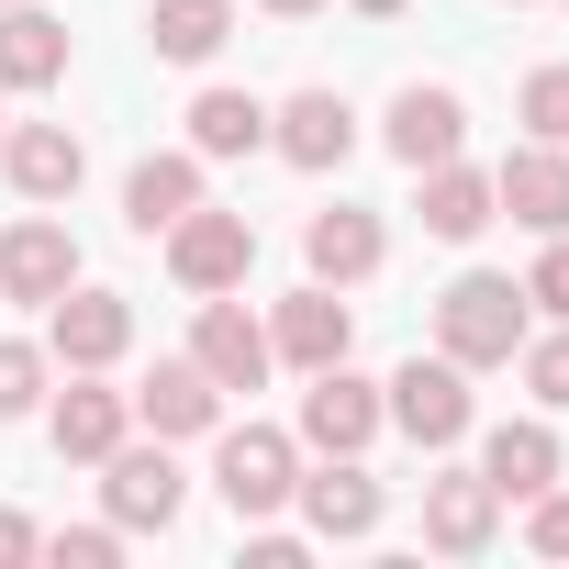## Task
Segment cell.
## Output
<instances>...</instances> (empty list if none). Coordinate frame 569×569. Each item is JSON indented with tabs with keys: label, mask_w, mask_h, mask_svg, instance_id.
Segmentation results:
<instances>
[{
	"label": "cell",
	"mask_w": 569,
	"mask_h": 569,
	"mask_svg": "<svg viewBox=\"0 0 569 569\" xmlns=\"http://www.w3.org/2000/svg\"><path fill=\"white\" fill-rule=\"evenodd\" d=\"M212 436H223L212 447V491H223L234 525H268L302 491V436H279V425H212Z\"/></svg>",
	"instance_id": "2"
},
{
	"label": "cell",
	"mask_w": 569,
	"mask_h": 569,
	"mask_svg": "<svg viewBox=\"0 0 569 569\" xmlns=\"http://www.w3.org/2000/svg\"><path fill=\"white\" fill-rule=\"evenodd\" d=\"M525 547H536V558H569V491H558V480L536 491V513H525Z\"/></svg>",
	"instance_id": "31"
},
{
	"label": "cell",
	"mask_w": 569,
	"mask_h": 569,
	"mask_svg": "<svg viewBox=\"0 0 569 569\" xmlns=\"http://www.w3.org/2000/svg\"><path fill=\"white\" fill-rule=\"evenodd\" d=\"M380 425H391V413H380V380H358V369L336 358V369H313V391H302V425H291V436H302V458H369V447H380Z\"/></svg>",
	"instance_id": "5"
},
{
	"label": "cell",
	"mask_w": 569,
	"mask_h": 569,
	"mask_svg": "<svg viewBox=\"0 0 569 569\" xmlns=\"http://www.w3.org/2000/svg\"><path fill=\"white\" fill-rule=\"evenodd\" d=\"M380 413H391L413 447H458V436L480 425V402H469V369H458V358H402V369L380 380Z\"/></svg>",
	"instance_id": "4"
},
{
	"label": "cell",
	"mask_w": 569,
	"mask_h": 569,
	"mask_svg": "<svg viewBox=\"0 0 569 569\" xmlns=\"http://www.w3.org/2000/svg\"><path fill=\"white\" fill-rule=\"evenodd\" d=\"M46 436H57V458L101 469V458L134 436V391H112V369H68V391L46 402Z\"/></svg>",
	"instance_id": "9"
},
{
	"label": "cell",
	"mask_w": 569,
	"mask_h": 569,
	"mask_svg": "<svg viewBox=\"0 0 569 569\" xmlns=\"http://www.w3.org/2000/svg\"><path fill=\"white\" fill-rule=\"evenodd\" d=\"M525 336H536L525 279H502V268H458L447 291H436V358H458L469 380H480V369H513Z\"/></svg>",
	"instance_id": "1"
},
{
	"label": "cell",
	"mask_w": 569,
	"mask_h": 569,
	"mask_svg": "<svg viewBox=\"0 0 569 569\" xmlns=\"http://www.w3.org/2000/svg\"><path fill=\"white\" fill-rule=\"evenodd\" d=\"M134 425L168 436V447H179V436H212V425H223V391L201 380V358H157V380L134 391Z\"/></svg>",
	"instance_id": "20"
},
{
	"label": "cell",
	"mask_w": 569,
	"mask_h": 569,
	"mask_svg": "<svg viewBox=\"0 0 569 569\" xmlns=\"http://www.w3.org/2000/svg\"><path fill=\"white\" fill-rule=\"evenodd\" d=\"M513 369H525V391H536L547 413H569V325H558V336H525Z\"/></svg>",
	"instance_id": "27"
},
{
	"label": "cell",
	"mask_w": 569,
	"mask_h": 569,
	"mask_svg": "<svg viewBox=\"0 0 569 569\" xmlns=\"http://www.w3.org/2000/svg\"><path fill=\"white\" fill-rule=\"evenodd\" d=\"M257 12H279V23H302V12H325V0H257Z\"/></svg>",
	"instance_id": "34"
},
{
	"label": "cell",
	"mask_w": 569,
	"mask_h": 569,
	"mask_svg": "<svg viewBox=\"0 0 569 569\" xmlns=\"http://www.w3.org/2000/svg\"><path fill=\"white\" fill-rule=\"evenodd\" d=\"M46 558L57 569H112L123 558V525H68V536H46Z\"/></svg>",
	"instance_id": "30"
},
{
	"label": "cell",
	"mask_w": 569,
	"mask_h": 569,
	"mask_svg": "<svg viewBox=\"0 0 569 569\" xmlns=\"http://www.w3.org/2000/svg\"><path fill=\"white\" fill-rule=\"evenodd\" d=\"M157 246H168V279H179L190 302L201 291H246V268H257V223L246 212H212V201H190Z\"/></svg>",
	"instance_id": "3"
},
{
	"label": "cell",
	"mask_w": 569,
	"mask_h": 569,
	"mask_svg": "<svg viewBox=\"0 0 569 569\" xmlns=\"http://www.w3.org/2000/svg\"><path fill=\"white\" fill-rule=\"evenodd\" d=\"M190 201H201V146H190V157H134V179H123V223H134L146 246H157Z\"/></svg>",
	"instance_id": "23"
},
{
	"label": "cell",
	"mask_w": 569,
	"mask_h": 569,
	"mask_svg": "<svg viewBox=\"0 0 569 569\" xmlns=\"http://www.w3.org/2000/svg\"><path fill=\"white\" fill-rule=\"evenodd\" d=\"M246 558H257V569H302V536H279V525H268V536H246Z\"/></svg>",
	"instance_id": "33"
},
{
	"label": "cell",
	"mask_w": 569,
	"mask_h": 569,
	"mask_svg": "<svg viewBox=\"0 0 569 569\" xmlns=\"http://www.w3.org/2000/svg\"><path fill=\"white\" fill-rule=\"evenodd\" d=\"M123 347H134V302L123 291H57L46 302V358L57 369H123Z\"/></svg>",
	"instance_id": "7"
},
{
	"label": "cell",
	"mask_w": 569,
	"mask_h": 569,
	"mask_svg": "<svg viewBox=\"0 0 569 569\" xmlns=\"http://www.w3.org/2000/svg\"><path fill=\"white\" fill-rule=\"evenodd\" d=\"M347 12H369V23H391V12H413V0H347Z\"/></svg>",
	"instance_id": "35"
},
{
	"label": "cell",
	"mask_w": 569,
	"mask_h": 569,
	"mask_svg": "<svg viewBox=\"0 0 569 569\" xmlns=\"http://www.w3.org/2000/svg\"><path fill=\"white\" fill-rule=\"evenodd\" d=\"M190 146L201 157H257L268 146V101L257 90H201L190 101Z\"/></svg>",
	"instance_id": "25"
},
{
	"label": "cell",
	"mask_w": 569,
	"mask_h": 569,
	"mask_svg": "<svg viewBox=\"0 0 569 569\" xmlns=\"http://www.w3.org/2000/svg\"><path fill=\"white\" fill-rule=\"evenodd\" d=\"M0 123H12V90H0Z\"/></svg>",
	"instance_id": "36"
},
{
	"label": "cell",
	"mask_w": 569,
	"mask_h": 569,
	"mask_svg": "<svg viewBox=\"0 0 569 569\" xmlns=\"http://www.w3.org/2000/svg\"><path fill=\"white\" fill-rule=\"evenodd\" d=\"M0 179H12L23 201H68L90 179V146L68 123H0Z\"/></svg>",
	"instance_id": "18"
},
{
	"label": "cell",
	"mask_w": 569,
	"mask_h": 569,
	"mask_svg": "<svg viewBox=\"0 0 569 569\" xmlns=\"http://www.w3.org/2000/svg\"><path fill=\"white\" fill-rule=\"evenodd\" d=\"M23 558H46V525H34V513H12V502H0V569H23Z\"/></svg>",
	"instance_id": "32"
},
{
	"label": "cell",
	"mask_w": 569,
	"mask_h": 569,
	"mask_svg": "<svg viewBox=\"0 0 569 569\" xmlns=\"http://www.w3.org/2000/svg\"><path fill=\"white\" fill-rule=\"evenodd\" d=\"M380 146H391L402 168H447V157L469 146V101H458L447 79H413V90H391V123H380Z\"/></svg>",
	"instance_id": "13"
},
{
	"label": "cell",
	"mask_w": 569,
	"mask_h": 569,
	"mask_svg": "<svg viewBox=\"0 0 569 569\" xmlns=\"http://www.w3.org/2000/svg\"><path fill=\"white\" fill-rule=\"evenodd\" d=\"M101 502H112V525H123V536H168V525H179V502H190V480H179L168 436H157V447H134V436H123V447L101 458Z\"/></svg>",
	"instance_id": "6"
},
{
	"label": "cell",
	"mask_w": 569,
	"mask_h": 569,
	"mask_svg": "<svg viewBox=\"0 0 569 569\" xmlns=\"http://www.w3.org/2000/svg\"><path fill=\"white\" fill-rule=\"evenodd\" d=\"M57 79H68V23L12 0L0 12V90H57Z\"/></svg>",
	"instance_id": "22"
},
{
	"label": "cell",
	"mask_w": 569,
	"mask_h": 569,
	"mask_svg": "<svg viewBox=\"0 0 569 569\" xmlns=\"http://www.w3.org/2000/svg\"><path fill=\"white\" fill-rule=\"evenodd\" d=\"M57 291H79V234L57 223V212H23L12 234H0V302H57Z\"/></svg>",
	"instance_id": "12"
},
{
	"label": "cell",
	"mask_w": 569,
	"mask_h": 569,
	"mask_svg": "<svg viewBox=\"0 0 569 569\" xmlns=\"http://www.w3.org/2000/svg\"><path fill=\"white\" fill-rule=\"evenodd\" d=\"M268 157H291L302 179L347 168V157H358V112H347V90H291V101L268 112Z\"/></svg>",
	"instance_id": "11"
},
{
	"label": "cell",
	"mask_w": 569,
	"mask_h": 569,
	"mask_svg": "<svg viewBox=\"0 0 569 569\" xmlns=\"http://www.w3.org/2000/svg\"><path fill=\"white\" fill-rule=\"evenodd\" d=\"M380 257H391V234H380L369 201H336V212L302 223V268L325 279V291H358V279H380Z\"/></svg>",
	"instance_id": "16"
},
{
	"label": "cell",
	"mask_w": 569,
	"mask_h": 569,
	"mask_svg": "<svg viewBox=\"0 0 569 569\" xmlns=\"http://www.w3.org/2000/svg\"><path fill=\"white\" fill-rule=\"evenodd\" d=\"M513 12H525V0H513Z\"/></svg>",
	"instance_id": "38"
},
{
	"label": "cell",
	"mask_w": 569,
	"mask_h": 569,
	"mask_svg": "<svg viewBox=\"0 0 569 569\" xmlns=\"http://www.w3.org/2000/svg\"><path fill=\"white\" fill-rule=\"evenodd\" d=\"M302 525L325 536V547H358V536H380V513H391V491L358 469V458H325V469H302Z\"/></svg>",
	"instance_id": "14"
},
{
	"label": "cell",
	"mask_w": 569,
	"mask_h": 569,
	"mask_svg": "<svg viewBox=\"0 0 569 569\" xmlns=\"http://www.w3.org/2000/svg\"><path fill=\"white\" fill-rule=\"evenodd\" d=\"M46 369H57L46 347H23V336H0V425H23V413L46 402Z\"/></svg>",
	"instance_id": "26"
},
{
	"label": "cell",
	"mask_w": 569,
	"mask_h": 569,
	"mask_svg": "<svg viewBox=\"0 0 569 569\" xmlns=\"http://www.w3.org/2000/svg\"><path fill=\"white\" fill-rule=\"evenodd\" d=\"M491 536H502V491L480 469H436L425 480V547L436 558H480Z\"/></svg>",
	"instance_id": "17"
},
{
	"label": "cell",
	"mask_w": 569,
	"mask_h": 569,
	"mask_svg": "<svg viewBox=\"0 0 569 569\" xmlns=\"http://www.w3.org/2000/svg\"><path fill=\"white\" fill-rule=\"evenodd\" d=\"M146 46H157L168 68H212V57L234 46V0H157V12H146Z\"/></svg>",
	"instance_id": "24"
},
{
	"label": "cell",
	"mask_w": 569,
	"mask_h": 569,
	"mask_svg": "<svg viewBox=\"0 0 569 569\" xmlns=\"http://www.w3.org/2000/svg\"><path fill=\"white\" fill-rule=\"evenodd\" d=\"M0 12H12V0H0Z\"/></svg>",
	"instance_id": "37"
},
{
	"label": "cell",
	"mask_w": 569,
	"mask_h": 569,
	"mask_svg": "<svg viewBox=\"0 0 569 569\" xmlns=\"http://www.w3.org/2000/svg\"><path fill=\"white\" fill-rule=\"evenodd\" d=\"M347 347H358V302H347V291H325V279H302V291L268 313V358H279V369H302V380H313V369H336Z\"/></svg>",
	"instance_id": "10"
},
{
	"label": "cell",
	"mask_w": 569,
	"mask_h": 569,
	"mask_svg": "<svg viewBox=\"0 0 569 569\" xmlns=\"http://www.w3.org/2000/svg\"><path fill=\"white\" fill-rule=\"evenodd\" d=\"M190 358H201V380L212 391H268V325L234 302V291H201V313H190Z\"/></svg>",
	"instance_id": "8"
},
{
	"label": "cell",
	"mask_w": 569,
	"mask_h": 569,
	"mask_svg": "<svg viewBox=\"0 0 569 569\" xmlns=\"http://www.w3.org/2000/svg\"><path fill=\"white\" fill-rule=\"evenodd\" d=\"M491 201L525 223V234H569V146H547V134H525L502 168H491Z\"/></svg>",
	"instance_id": "15"
},
{
	"label": "cell",
	"mask_w": 569,
	"mask_h": 569,
	"mask_svg": "<svg viewBox=\"0 0 569 569\" xmlns=\"http://www.w3.org/2000/svg\"><path fill=\"white\" fill-rule=\"evenodd\" d=\"M525 302H536L547 325H569V234H547V257L525 268Z\"/></svg>",
	"instance_id": "29"
},
{
	"label": "cell",
	"mask_w": 569,
	"mask_h": 569,
	"mask_svg": "<svg viewBox=\"0 0 569 569\" xmlns=\"http://www.w3.org/2000/svg\"><path fill=\"white\" fill-rule=\"evenodd\" d=\"M558 469H569V447H558V425H547V413H513V425H491V436H480V480H491L502 502H536Z\"/></svg>",
	"instance_id": "19"
},
{
	"label": "cell",
	"mask_w": 569,
	"mask_h": 569,
	"mask_svg": "<svg viewBox=\"0 0 569 569\" xmlns=\"http://www.w3.org/2000/svg\"><path fill=\"white\" fill-rule=\"evenodd\" d=\"M413 179H425V234H436V246H469L480 223H502V201H491V168L447 157V168H413Z\"/></svg>",
	"instance_id": "21"
},
{
	"label": "cell",
	"mask_w": 569,
	"mask_h": 569,
	"mask_svg": "<svg viewBox=\"0 0 569 569\" xmlns=\"http://www.w3.org/2000/svg\"><path fill=\"white\" fill-rule=\"evenodd\" d=\"M513 112H525V134H547V146H569V57H558V68H536Z\"/></svg>",
	"instance_id": "28"
}]
</instances>
